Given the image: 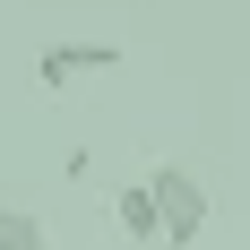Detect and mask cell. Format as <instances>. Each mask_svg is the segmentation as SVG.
<instances>
[{
	"instance_id": "cell-1",
	"label": "cell",
	"mask_w": 250,
	"mask_h": 250,
	"mask_svg": "<svg viewBox=\"0 0 250 250\" xmlns=\"http://www.w3.org/2000/svg\"><path fill=\"white\" fill-rule=\"evenodd\" d=\"M147 199H155V225H164L173 250L199 242V233H207V207H216V199H207V181L190 173V164H155V173H147Z\"/></svg>"
},
{
	"instance_id": "cell-2",
	"label": "cell",
	"mask_w": 250,
	"mask_h": 250,
	"mask_svg": "<svg viewBox=\"0 0 250 250\" xmlns=\"http://www.w3.org/2000/svg\"><path fill=\"white\" fill-rule=\"evenodd\" d=\"M112 225L129 233V242H164V225H155V199H147V181H121V190H112Z\"/></svg>"
},
{
	"instance_id": "cell-3",
	"label": "cell",
	"mask_w": 250,
	"mask_h": 250,
	"mask_svg": "<svg viewBox=\"0 0 250 250\" xmlns=\"http://www.w3.org/2000/svg\"><path fill=\"white\" fill-rule=\"evenodd\" d=\"M0 250H52L43 216H35V207H9V199H0Z\"/></svg>"
},
{
	"instance_id": "cell-4",
	"label": "cell",
	"mask_w": 250,
	"mask_h": 250,
	"mask_svg": "<svg viewBox=\"0 0 250 250\" xmlns=\"http://www.w3.org/2000/svg\"><path fill=\"white\" fill-rule=\"evenodd\" d=\"M35 78H43L52 95H61V86H78V43H43V61H35Z\"/></svg>"
},
{
	"instance_id": "cell-5",
	"label": "cell",
	"mask_w": 250,
	"mask_h": 250,
	"mask_svg": "<svg viewBox=\"0 0 250 250\" xmlns=\"http://www.w3.org/2000/svg\"><path fill=\"white\" fill-rule=\"evenodd\" d=\"M78 69H121V43H78Z\"/></svg>"
}]
</instances>
